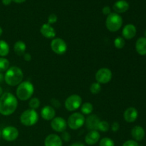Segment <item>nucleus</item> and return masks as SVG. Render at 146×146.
<instances>
[{
  "label": "nucleus",
  "mask_w": 146,
  "mask_h": 146,
  "mask_svg": "<svg viewBox=\"0 0 146 146\" xmlns=\"http://www.w3.org/2000/svg\"><path fill=\"white\" fill-rule=\"evenodd\" d=\"M38 116L35 110L29 109L24 111L20 116V121L25 126H32L38 122Z\"/></svg>",
  "instance_id": "5"
},
{
  "label": "nucleus",
  "mask_w": 146,
  "mask_h": 146,
  "mask_svg": "<svg viewBox=\"0 0 146 146\" xmlns=\"http://www.w3.org/2000/svg\"><path fill=\"white\" fill-rule=\"evenodd\" d=\"M135 49L140 55H146V38L141 37L137 40L135 44Z\"/></svg>",
  "instance_id": "20"
},
{
  "label": "nucleus",
  "mask_w": 146,
  "mask_h": 146,
  "mask_svg": "<svg viewBox=\"0 0 146 146\" xmlns=\"http://www.w3.org/2000/svg\"><path fill=\"white\" fill-rule=\"evenodd\" d=\"M11 1H12V0H2V4L4 5L8 6L11 4Z\"/></svg>",
  "instance_id": "38"
},
{
  "label": "nucleus",
  "mask_w": 146,
  "mask_h": 146,
  "mask_svg": "<svg viewBox=\"0 0 146 146\" xmlns=\"http://www.w3.org/2000/svg\"><path fill=\"white\" fill-rule=\"evenodd\" d=\"M112 78V72L109 68H100L96 74V79L97 82L101 84H107Z\"/></svg>",
  "instance_id": "9"
},
{
  "label": "nucleus",
  "mask_w": 146,
  "mask_h": 146,
  "mask_svg": "<svg viewBox=\"0 0 146 146\" xmlns=\"http://www.w3.org/2000/svg\"><path fill=\"white\" fill-rule=\"evenodd\" d=\"M24 77L22 71L17 66L9 68L4 76V81L11 86H16L21 83Z\"/></svg>",
  "instance_id": "2"
},
{
  "label": "nucleus",
  "mask_w": 146,
  "mask_h": 146,
  "mask_svg": "<svg viewBox=\"0 0 146 146\" xmlns=\"http://www.w3.org/2000/svg\"><path fill=\"white\" fill-rule=\"evenodd\" d=\"M145 38H146V30H145Z\"/></svg>",
  "instance_id": "44"
},
{
  "label": "nucleus",
  "mask_w": 146,
  "mask_h": 146,
  "mask_svg": "<svg viewBox=\"0 0 146 146\" xmlns=\"http://www.w3.org/2000/svg\"><path fill=\"white\" fill-rule=\"evenodd\" d=\"M110 128V125L107 121H100L98 126V130H99L101 132H107Z\"/></svg>",
  "instance_id": "26"
},
{
  "label": "nucleus",
  "mask_w": 146,
  "mask_h": 146,
  "mask_svg": "<svg viewBox=\"0 0 146 146\" xmlns=\"http://www.w3.org/2000/svg\"><path fill=\"white\" fill-rule=\"evenodd\" d=\"M71 146H85V145H84V144L81 143H74Z\"/></svg>",
  "instance_id": "39"
},
{
  "label": "nucleus",
  "mask_w": 146,
  "mask_h": 146,
  "mask_svg": "<svg viewBox=\"0 0 146 146\" xmlns=\"http://www.w3.org/2000/svg\"><path fill=\"white\" fill-rule=\"evenodd\" d=\"M123 24V19L117 13H111L108 15L106 21V28L110 31L115 32L121 28Z\"/></svg>",
  "instance_id": "4"
},
{
  "label": "nucleus",
  "mask_w": 146,
  "mask_h": 146,
  "mask_svg": "<svg viewBox=\"0 0 146 146\" xmlns=\"http://www.w3.org/2000/svg\"><path fill=\"white\" fill-rule=\"evenodd\" d=\"M45 146H62V140L56 134H51L46 138L44 141Z\"/></svg>",
  "instance_id": "13"
},
{
  "label": "nucleus",
  "mask_w": 146,
  "mask_h": 146,
  "mask_svg": "<svg viewBox=\"0 0 146 146\" xmlns=\"http://www.w3.org/2000/svg\"><path fill=\"white\" fill-rule=\"evenodd\" d=\"M51 103L53 106L56 108H58L60 107V106H61V104H60L59 101L57 99H55V98H52L51 100Z\"/></svg>",
  "instance_id": "34"
},
{
  "label": "nucleus",
  "mask_w": 146,
  "mask_h": 146,
  "mask_svg": "<svg viewBox=\"0 0 146 146\" xmlns=\"http://www.w3.org/2000/svg\"><path fill=\"white\" fill-rule=\"evenodd\" d=\"M85 123V118L82 113H75L71 114L68 119V125L71 129L77 130L82 127Z\"/></svg>",
  "instance_id": "6"
},
{
  "label": "nucleus",
  "mask_w": 146,
  "mask_h": 146,
  "mask_svg": "<svg viewBox=\"0 0 146 146\" xmlns=\"http://www.w3.org/2000/svg\"><path fill=\"white\" fill-rule=\"evenodd\" d=\"M131 135L132 137L135 141H141L145 137V131L141 126H135L131 131Z\"/></svg>",
  "instance_id": "21"
},
{
  "label": "nucleus",
  "mask_w": 146,
  "mask_h": 146,
  "mask_svg": "<svg viewBox=\"0 0 146 146\" xmlns=\"http://www.w3.org/2000/svg\"><path fill=\"white\" fill-rule=\"evenodd\" d=\"M29 107L33 110H35L38 108L40 106V101L37 98H33L29 101Z\"/></svg>",
  "instance_id": "30"
},
{
  "label": "nucleus",
  "mask_w": 146,
  "mask_h": 146,
  "mask_svg": "<svg viewBox=\"0 0 146 146\" xmlns=\"http://www.w3.org/2000/svg\"><path fill=\"white\" fill-rule=\"evenodd\" d=\"M27 49V46L25 43L21 41H18L14 44V52L18 56H22L25 54V51Z\"/></svg>",
  "instance_id": "22"
},
{
  "label": "nucleus",
  "mask_w": 146,
  "mask_h": 146,
  "mask_svg": "<svg viewBox=\"0 0 146 146\" xmlns=\"http://www.w3.org/2000/svg\"><path fill=\"white\" fill-rule=\"evenodd\" d=\"M41 117L46 121H51L55 118L56 111L52 106H46L41 109Z\"/></svg>",
  "instance_id": "15"
},
{
  "label": "nucleus",
  "mask_w": 146,
  "mask_h": 146,
  "mask_svg": "<svg viewBox=\"0 0 146 146\" xmlns=\"http://www.w3.org/2000/svg\"><path fill=\"white\" fill-rule=\"evenodd\" d=\"M119 128H120V125L118 122L113 123L111 128H112V131H113V132H117V131H118V129H119Z\"/></svg>",
  "instance_id": "36"
},
{
  "label": "nucleus",
  "mask_w": 146,
  "mask_h": 146,
  "mask_svg": "<svg viewBox=\"0 0 146 146\" xmlns=\"http://www.w3.org/2000/svg\"><path fill=\"white\" fill-rule=\"evenodd\" d=\"M100 139V133L97 131H91L85 138V141L88 145H94Z\"/></svg>",
  "instance_id": "19"
},
{
  "label": "nucleus",
  "mask_w": 146,
  "mask_h": 146,
  "mask_svg": "<svg viewBox=\"0 0 146 146\" xmlns=\"http://www.w3.org/2000/svg\"><path fill=\"white\" fill-rule=\"evenodd\" d=\"M1 136L7 141H14L18 138L19 131L15 127L7 126L3 129Z\"/></svg>",
  "instance_id": "10"
},
{
  "label": "nucleus",
  "mask_w": 146,
  "mask_h": 146,
  "mask_svg": "<svg viewBox=\"0 0 146 146\" xmlns=\"http://www.w3.org/2000/svg\"><path fill=\"white\" fill-rule=\"evenodd\" d=\"M82 99L78 95H71L65 101V108L69 111H74L78 109L81 105Z\"/></svg>",
  "instance_id": "7"
},
{
  "label": "nucleus",
  "mask_w": 146,
  "mask_h": 146,
  "mask_svg": "<svg viewBox=\"0 0 146 146\" xmlns=\"http://www.w3.org/2000/svg\"><path fill=\"white\" fill-rule=\"evenodd\" d=\"M51 128L56 132L62 133L66 131L67 127V123L65 119L61 117H56L51 120Z\"/></svg>",
  "instance_id": "11"
},
{
  "label": "nucleus",
  "mask_w": 146,
  "mask_h": 146,
  "mask_svg": "<svg viewBox=\"0 0 146 146\" xmlns=\"http://www.w3.org/2000/svg\"><path fill=\"white\" fill-rule=\"evenodd\" d=\"M2 33H3V30H2V29H1V27H0V36H1Z\"/></svg>",
  "instance_id": "42"
},
{
  "label": "nucleus",
  "mask_w": 146,
  "mask_h": 146,
  "mask_svg": "<svg viewBox=\"0 0 146 146\" xmlns=\"http://www.w3.org/2000/svg\"><path fill=\"white\" fill-rule=\"evenodd\" d=\"M1 131H0V138H1Z\"/></svg>",
  "instance_id": "45"
},
{
  "label": "nucleus",
  "mask_w": 146,
  "mask_h": 146,
  "mask_svg": "<svg viewBox=\"0 0 146 146\" xmlns=\"http://www.w3.org/2000/svg\"><path fill=\"white\" fill-rule=\"evenodd\" d=\"M34 88L30 81H24L18 86L17 96L21 101H27L34 94Z\"/></svg>",
  "instance_id": "3"
},
{
  "label": "nucleus",
  "mask_w": 146,
  "mask_h": 146,
  "mask_svg": "<svg viewBox=\"0 0 146 146\" xmlns=\"http://www.w3.org/2000/svg\"><path fill=\"white\" fill-rule=\"evenodd\" d=\"M136 32L137 30L135 26L133 25V24H127L123 29L122 34L124 38L130 40L135 36Z\"/></svg>",
  "instance_id": "12"
},
{
  "label": "nucleus",
  "mask_w": 146,
  "mask_h": 146,
  "mask_svg": "<svg viewBox=\"0 0 146 146\" xmlns=\"http://www.w3.org/2000/svg\"><path fill=\"white\" fill-rule=\"evenodd\" d=\"M9 52V46L6 41L0 40V56H6Z\"/></svg>",
  "instance_id": "23"
},
{
  "label": "nucleus",
  "mask_w": 146,
  "mask_h": 146,
  "mask_svg": "<svg viewBox=\"0 0 146 146\" xmlns=\"http://www.w3.org/2000/svg\"><path fill=\"white\" fill-rule=\"evenodd\" d=\"M61 140H64L65 142H68L71 140V135L66 131H64L61 134Z\"/></svg>",
  "instance_id": "32"
},
{
  "label": "nucleus",
  "mask_w": 146,
  "mask_h": 146,
  "mask_svg": "<svg viewBox=\"0 0 146 146\" xmlns=\"http://www.w3.org/2000/svg\"><path fill=\"white\" fill-rule=\"evenodd\" d=\"M9 67V61L5 58H0V73L7 71Z\"/></svg>",
  "instance_id": "25"
},
{
  "label": "nucleus",
  "mask_w": 146,
  "mask_h": 146,
  "mask_svg": "<svg viewBox=\"0 0 146 146\" xmlns=\"http://www.w3.org/2000/svg\"><path fill=\"white\" fill-rule=\"evenodd\" d=\"M41 34L47 38H54L56 36V31L54 29L48 24H44L41 26Z\"/></svg>",
  "instance_id": "17"
},
{
  "label": "nucleus",
  "mask_w": 146,
  "mask_h": 146,
  "mask_svg": "<svg viewBox=\"0 0 146 146\" xmlns=\"http://www.w3.org/2000/svg\"><path fill=\"white\" fill-rule=\"evenodd\" d=\"M57 16L54 14H51L48 16V24H54L57 21Z\"/></svg>",
  "instance_id": "31"
},
{
  "label": "nucleus",
  "mask_w": 146,
  "mask_h": 146,
  "mask_svg": "<svg viewBox=\"0 0 146 146\" xmlns=\"http://www.w3.org/2000/svg\"><path fill=\"white\" fill-rule=\"evenodd\" d=\"M138 115V111L133 107H130L125 110L123 114V117L125 121L128 123H133L137 119Z\"/></svg>",
  "instance_id": "16"
},
{
  "label": "nucleus",
  "mask_w": 146,
  "mask_h": 146,
  "mask_svg": "<svg viewBox=\"0 0 146 146\" xmlns=\"http://www.w3.org/2000/svg\"><path fill=\"white\" fill-rule=\"evenodd\" d=\"M2 92H3V90L2 88H1V87L0 86V96H1V94H2Z\"/></svg>",
  "instance_id": "43"
},
{
  "label": "nucleus",
  "mask_w": 146,
  "mask_h": 146,
  "mask_svg": "<svg viewBox=\"0 0 146 146\" xmlns=\"http://www.w3.org/2000/svg\"><path fill=\"white\" fill-rule=\"evenodd\" d=\"M113 9L117 14L124 13L129 9V4L125 0H118L113 4Z\"/></svg>",
  "instance_id": "18"
},
{
  "label": "nucleus",
  "mask_w": 146,
  "mask_h": 146,
  "mask_svg": "<svg viewBox=\"0 0 146 146\" xmlns=\"http://www.w3.org/2000/svg\"><path fill=\"white\" fill-rule=\"evenodd\" d=\"M102 11H103V14H104V15L108 16L111 13V8H110V7H108V6H105V7L103 8Z\"/></svg>",
  "instance_id": "35"
},
{
  "label": "nucleus",
  "mask_w": 146,
  "mask_h": 146,
  "mask_svg": "<svg viewBox=\"0 0 146 146\" xmlns=\"http://www.w3.org/2000/svg\"><path fill=\"white\" fill-rule=\"evenodd\" d=\"M18 106L17 98L11 93H4L0 98V113L3 115H10L14 113Z\"/></svg>",
  "instance_id": "1"
},
{
  "label": "nucleus",
  "mask_w": 146,
  "mask_h": 146,
  "mask_svg": "<svg viewBox=\"0 0 146 146\" xmlns=\"http://www.w3.org/2000/svg\"><path fill=\"white\" fill-rule=\"evenodd\" d=\"M125 40L123 37H117L116 38L114 41V45L118 49H121V48H123L125 46Z\"/></svg>",
  "instance_id": "28"
},
{
  "label": "nucleus",
  "mask_w": 146,
  "mask_h": 146,
  "mask_svg": "<svg viewBox=\"0 0 146 146\" xmlns=\"http://www.w3.org/2000/svg\"><path fill=\"white\" fill-rule=\"evenodd\" d=\"M100 121V118L96 115H89L86 121L87 128L91 131H97Z\"/></svg>",
  "instance_id": "14"
},
{
  "label": "nucleus",
  "mask_w": 146,
  "mask_h": 146,
  "mask_svg": "<svg viewBox=\"0 0 146 146\" xmlns=\"http://www.w3.org/2000/svg\"><path fill=\"white\" fill-rule=\"evenodd\" d=\"M4 75H3V74H1V73H0V83L2 82V81H4Z\"/></svg>",
  "instance_id": "41"
},
{
  "label": "nucleus",
  "mask_w": 146,
  "mask_h": 146,
  "mask_svg": "<svg viewBox=\"0 0 146 146\" xmlns=\"http://www.w3.org/2000/svg\"><path fill=\"white\" fill-rule=\"evenodd\" d=\"M123 146H139L138 145V143L135 142V141H132V140H130V141H126L123 143Z\"/></svg>",
  "instance_id": "33"
},
{
  "label": "nucleus",
  "mask_w": 146,
  "mask_h": 146,
  "mask_svg": "<svg viewBox=\"0 0 146 146\" xmlns=\"http://www.w3.org/2000/svg\"><path fill=\"white\" fill-rule=\"evenodd\" d=\"M99 146H115L113 140L109 138H104L100 141Z\"/></svg>",
  "instance_id": "29"
},
{
  "label": "nucleus",
  "mask_w": 146,
  "mask_h": 146,
  "mask_svg": "<svg viewBox=\"0 0 146 146\" xmlns=\"http://www.w3.org/2000/svg\"><path fill=\"white\" fill-rule=\"evenodd\" d=\"M12 1H14V2H16V3H18V4H21V3L24 2L26 0H12Z\"/></svg>",
  "instance_id": "40"
},
{
  "label": "nucleus",
  "mask_w": 146,
  "mask_h": 146,
  "mask_svg": "<svg viewBox=\"0 0 146 146\" xmlns=\"http://www.w3.org/2000/svg\"><path fill=\"white\" fill-rule=\"evenodd\" d=\"M51 47L52 51L58 55L65 54L67 50L66 43L60 38H54L51 43Z\"/></svg>",
  "instance_id": "8"
},
{
  "label": "nucleus",
  "mask_w": 146,
  "mask_h": 146,
  "mask_svg": "<svg viewBox=\"0 0 146 146\" xmlns=\"http://www.w3.org/2000/svg\"><path fill=\"white\" fill-rule=\"evenodd\" d=\"M24 58L26 61L29 62L31 60V54H29V53H26V54H24Z\"/></svg>",
  "instance_id": "37"
},
{
  "label": "nucleus",
  "mask_w": 146,
  "mask_h": 146,
  "mask_svg": "<svg viewBox=\"0 0 146 146\" xmlns=\"http://www.w3.org/2000/svg\"><path fill=\"white\" fill-rule=\"evenodd\" d=\"M101 86L99 83H93L91 84V87H90V91L93 94H97L101 91Z\"/></svg>",
  "instance_id": "27"
},
{
  "label": "nucleus",
  "mask_w": 146,
  "mask_h": 146,
  "mask_svg": "<svg viewBox=\"0 0 146 146\" xmlns=\"http://www.w3.org/2000/svg\"><path fill=\"white\" fill-rule=\"evenodd\" d=\"M81 112L84 115H89L93 112L94 107L91 103H85L81 106Z\"/></svg>",
  "instance_id": "24"
}]
</instances>
